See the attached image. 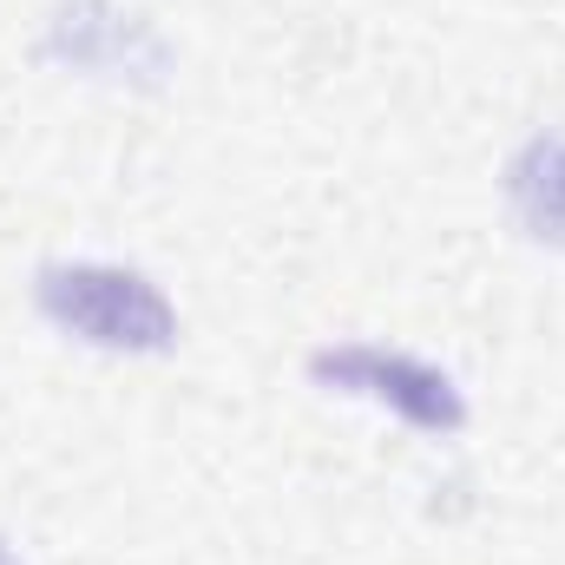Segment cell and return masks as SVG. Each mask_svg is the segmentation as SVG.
<instances>
[{"label":"cell","mask_w":565,"mask_h":565,"mask_svg":"<svg viewBox=\"0 0 565 565\" xmlns=\"http://www.w3.org/2000/svg\"><path fill=\"white\" fill-rule=\"evenodd\" d=\"M33 60L79 86L164 93L178 79L171 33L132 0H53L33 33Z\"/></svg>","instance_id":"3"},{"label":"cell","mask_w":565,"mask_h":565,"mask_svg":"<svg viewBox=\"0 0 565 565\" xmlns=\"http://www.w3.org/2000/svg\"><path fill=\"white\" fill-rule=\"evenodd\" d=\"M302 375H309L316 395L375 408V415H388L395 427H408V434H422V440H460V434L473 427V402H467L460 375L440 369L434 355L402 349V342L342 335V342L309 349Z\"/></svg>","instance_id":"2"},{"label":"cell","mask_w":565,"mask_h":565,"mask_svg":"<svg viewBox=\"0 0 565 565\" xmlns=\"http://www.w3.org/2000/svg\"><path fill=\"white\" fill-rule=\"evenodd\" d=\"M500 204L520 244L565 257V126H533L500 164Z\"/></svg>","instance_id":"4"},{"label":"cell","mask_w":565,"mask_h":565,"mask_svg":"<svg viewBox=\"0 0 565 565\" xmlns=\"http://www.w3.org/2000/svg\"><path fill=\"white\" fill-rule=\"evenodd\" d=\"M0 565H26L20 553H13V540H0Z\"/></svg>","instance_id":"5"},{"label":"cell","mask_w":565,"mask_h":565,"mask_svg":"<svg viewBox=\"0 0 565 565\" xmlns=\"http://www.w3.org/2000/svg\"><path fill=\"white\" fill-rule=\"evenodd\" d=\"M33 316L93 355L164 362L184 342V309L171 289L126 257H53L33 270Z\"/></svg>","instance_id":"1"}]
</instances>
